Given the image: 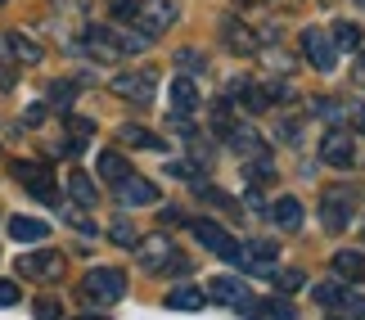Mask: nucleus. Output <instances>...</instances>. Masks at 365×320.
<instances>
[{
  "label": "nucleus",
  "instance_id": "1",
  "mask_svg": "<svg viewBox=\"0 0 365 320\" xmlns=\"http://www.w3.org/2000/svg\"><path fill=\"white\" fill-rule=\"evenodd\" d=\"M135 257H140V267L145 271H158V275H180V271H190V262L172 248V239H163V234H153V239H135Z\"/></svg>",
  "mask_w": 365,
  "mask_h": 320
},
{
  "label": "nucleus",
  "instance_id": "2",
  "mask_svg": "<svg viewBox=\"0 0 365 320\" xmlns=\"http://www.w3.org/2000/svg\"><path fill=\"white\" fill-rule=\"evenodd\" d=\"M81 298L95 302V307H108V302L126 298V275L118 267H95V271H86V280H81Z\"/></svg>",
  "mask_w": 365,
  "mask_h": 320
},
{
  "label": "nucleus",
  "instance_id": "3",
  "mask_svg": "<svg viewBox=\"0 0 365 320\" xmlns=\"http://www.w3.org/2000/svg\"><path fill=\"white\" fill-rule=\"evenodd\" d=\"M108 91L118 100H131V104H153V91H158V68H135V73H118L108 81Z\"/></svg>",
  "mask_w": 365,
  "mask_h": 320
},
{
  "label": "nucleus",
  "instance_id": "4",
  "mask_svg": "<svg viewBox=\"0 0 365 320\" xmlns=\"http://www.w3.org/2000/svg\"><path fill=\"white\" fill-rule=\"evenodd\" d=\"M352 217H356V199L343 185H334V190L320 194V221H325L329 234H343L347 226H352Z\"/></svg>",
  "mask_w": 365,
  "mask_h": 320
},
{
  "label": "nucleus",
  "instance_id": "5",
  "mask_svg": "<svg viewBox=\"0 0 365 320\" xmlns=\"http://www.w3.org/2000/svg\"><path fill=\"white\" fill-rule=\"evenodd\" d=\"M9 172H14V180H23V185L32 190L41 203H59V190H54L50 167H41V162H23V158H19V162L9 167Z\"/></svg>",
  "mask_w": 365,
  "mask_h": 320
},
{
  "label": "nucleus",
  "instance_id": "6",
  "mask_svg": "<svg viewBox=\"0 0 365 320\" xmlns=\"http://www.w3.org/2000/svg\"><path fill=\"white\" fill-rule=\"evenodd\" d=\"M302 50H307V59H312L316 73H334V63H339V50H334V41L325 27H307L302 32Z\"/></svg>",
  "mask_w": 365,
  "mask_h": 320
},
{
  "label": "nucleus",
  "instance_id": "7",
  "mask_svg": "<svg viewBox=\"0 0 365 320\" xmlns=\"http://www.w3.org/2000/svg\"><path fill=\"white\" fill-rule=\"evenodd\" d=\"M14 271L27 275V280H59L63 257L54 253V248H41V253H23L19 262H14Z\"/></svg>",
  "mask_w": 365,
  "mask_h": 320
},
{
  "label": "nucleus",
  "instance_id": "8",
  "mask_svg": "<svg viewBox=\"0 0 365 320\" xmlns=\"http://www.w3.org/2000/svg\"><path fill=\"white\" fill-rule=\"evenodd\" d=\"M113 190H118V203L122 207H149V203H158V185L145 176H131L126 172L122 180H113Z\"/></svg>",
  "mask_w": 365,
  "mask_h": 320
},
{
  "label": "nucleus",
  "instance_id": "9",
  "mask_svg": "<svg viewBox=\"0 0 365 320\" xmlns=\"http://www.w3.org/2000/svg\"><path fill=\"white\" fill-rule=\"evenodd\" d=\"M320 158H325L329 167H352L356 162L352 131H325V135H320Z\"/></svg>",
  "mask_w": 365,
  "mask_h": 320
},
{
  "label": "nucleus",
  "instance_id": "10",
  "mask_svg": "<svg viewBox=\"0 0 365 320\" xmlns=\"http://www.w3.org/2000/svg\"><path fill=\"white\" fill-rule=\"evenodd\" d=\"M131 19H135V27H145V36L153 41L167 23L176 19V5H167V0H145V5H135Z\"/></svg>",
  "mask_w": 365,
  "mask_h": 320
},
{
  "label": "nucleus",
  "instance_id": "11",
  "mask_svg": "<svg viewBox=\"0 0 365 320\" xmlns=\"http://www.w3.org/2000/svg\"><path fill=\"white\" fill-rule=\"evenodd\" d=\"M240 248H244L240 271H252V275L271 271V267H275V257H279V244H271V239H248V244H240Z\"/></svg>",
  "mask_w": 365,
  "mask_h": 320
},
{
  "label": "nucleus",
  "instance_id": "12",
  "mask_svg": "<svg viewBox=\"0 0 365 320\" xmlns=\"http://www.w3.org/2000/svg\"><path fill=\"white\" fill-rule=\"evenodd\" d=\"M221 36H226V46H230L235 54H257V50H262V36L252 32L248 23H235V19H226V27H221Z\"/></svg>",
  "mask_w": 365,
  "mask_h": 320
},
{
  "label": "nucleus",
  "instance_id": "13",
  "mask_svg": "<svg viewBox=\"0 0 365 320\" xmlns=\"http://www.w3.org/2000/svg\"><path fill=\"white\" fill-rule=\"evenodd\" d=\"M0 50H9L19 63H41V59H46V50H41L27 32H5V36H0Z\"/></svg>",
  "mask_w": 365,
  "mask_h": 320
},
{
  "label": "nucleus",
  "instance_id": "14",
  "mask_svg": "<svg viewBox=\"0 0 365 320\" xmlns=\"http://www.w3.org/2000/svg\"><path fill=\"white\" fill-rule=\"evenodd\" d=\"M207 298L226 302V307H248V302H252L248 284H244V280H230V275H221V280H212V289H207Z\"/></svg>",
  "mask_w": 365,
  "mask_h": 320
},
{
  "label": "nucleus",
  "instance_id": "15",
  "mask_svg": "<svg viewBox=\"0 0 365 320\" xmlns=\"http://www.w3.org/2000/svg\"><path fill=\"white\" fill-rule=\"evenodd\" d=\"M86 50H91L100 63H118V59H122V50H118V41L108 36V27H86Z\"/></svg>",
  "mask_w": 365,
  "mask_h": 320
},
{
  "label": "nucleus",
  "instance_id": "16",
  "mask_svg": "<svg viewBox=\"0 0 365 320\" xmlns=\"http://www.w3.org/2000/svg\"><path fill=\"white\" fill-rule=\"evenodd\" d=\"M190 230H194V239H199V244L207 248V253H217V257H221V253H226V248H230V234L221 230L217 221H207V217H203V221H194Z\"/></svg>",
  "mask_w": 365,
  "mask_h": 320
},
{
  "label": "nucleus",
  "instance_id": "17",
  "mask_svg": "<svg viewBox=\"0 0 365 320\" xmlns=\"http://www.w3.org/2000/svg\"><path fill=\"white\" fill-rule=\"evenodd\" d=\"M226 140H230L235 154H244V158H262V154H266V140H262V135L252 131V127H230V131H226Z\"/></svg>",
  "mask_w": 365,
  "mask_h": 320
},
{
  "label": "nucleus",
  "instance_id": "18",
  "mask_svg": "<svg viewBox=\"0 0 365 320\" xmlns=\"http://www.w3.org/2000/svg\"><path fill=\"white\" fill-rule=\"evenodd\" d=\"M9 239L41 244V239H50V226H46V221H36V217H9Z\"/></svg>",
  "mask_w": 365,
  "mask_h": 320
},
{
  "label": "nucleus",
  "instance_id": "19",
  "mask_svg": "<svg viewBox=\"0 0 365 320\" xmlns=\"http://www.w3.org/2000/svg\"><path fill=\"white\" fill-rule=\"evenodd\" d=\"M203 302H207V294L194 289V284H176L172 294H167V307L172 311H203Z\"/></svg>",
  "mask_w": 365,
  "mask_h": 320
},
{
  "label": "nucleus",
  "instance_id": "20",
  "mask_svg": "<svg viewBox=\"0 0 365 320\" xmlns=\"http://www.w3.org/2000/svg\"><path fill=\"white\" fill-rule=\"evenodd\" d=\"M271 221H275L279 230H289V234H293V230H302V203L284 194V199H279V203L271 207Z\"/></svg>",
  "mask_w": 365,
  "mask_h": 320
},
{
  "label": "nucleus",
  "instance_id": "21",
  "mask_svg": "<svg viewBox=\"0 0 365 320\" xmlns=\"http://www.w3.org/2000/svg\"><path fill=\"white\" fill-rule=\"evenodd\" d=\"M334 275H343L347 284L365 280V257L356 253V248H343V253H334Z\"/></svg>",
  "mask_w": 365,
  "mask_h": 320
},
{
  "label": "nucleus",
  "instance_id": "22",
  "mask_svg": "<svg viewBox=\"0 0 365 320\" xmlns=\"http://www.w3.org/2000/svg\"><path fill=\"white\" fill-rule=\"evenodd\" d=\"M118 140H122V145H131V149H153V154H163V149H167V140H158V135L145 131V127H131V122H126V127L118 131Z\"/></svg>",
  "mask_w": 365,
  "mask_h": 320
},
{
  "label": "nucleus",
  "instance_id": "23",
  "mask_svg": "<svg viewBox=\"0 0 365 320\" xmlns=\"http://www.w3.org/2000/svg\"><path fill=\"white\" fill-rule=\"evenodd\" d=\"M248 311H252V320H293V316H298V311H293L284 298H262V302H248Z\"/></svg>",
  "mask_w": 365,
  "mask_h": 320
},
{
  "label": "nucleus",
  "instance_id": "24",
  "mask_svg": "<svg viewBox=\"0 0 365 320\" xmlns=\"http://www.w3.org/2000/svg\"><path fill=\"white\" fill-rule=\"evenodd\" d=\"M172 108H176V113H194V108H199V91H194L190 77L172 81Z\"/></svg>",
  "mask_w": 365,
  "mask_h": 320
},
{
  "label": "nucleus",
  "instance_id": "25",
  "mask_svg": "<svg viewBox=\"0 0 365 320\" xmlns=\"http://www.w3.org/2000/svg\"><path fill=\"white\" fill-rule=\"evenodd\" d=\"M68 194H73L81 207H95V203H100V190H95V180L86 172H73V176H68Z\"/></svg>",
  "mask_w": 365,
  "mask_h": 320
},
{
  "label": "nucleus",
  "instance_id": "26",
  "mask_svg": "<svg viewBox=\"0 0 365 320\" xmlns=\"http://www.w3.org/2000/svg\"><path fill=\"white\" fill-rule=\"evenodd\" d=\"M108 36L118 41V50H122V54H140V50H149V36H145V32H131V27H122V23L108 27Z\"/></svg>",
  "mask_w": 365,
  "mask_h": 320
},
{
  "label": "nucleus",
  "instance_id": "27",
  "mask_svg": "<svg viewBox=\"0 0 365 320\" xmlns=\"http://www.w3.org/2000/svg\"><path fill=\"white\" fill-rule=\"evenodd\" d=\"M194 194H199L203 203L221 207V212H240V199H230V194H226V190H217V185H203V180H199V185H194Z\"/></svg>",
  "mask_w": 365,
  "mask_h": 320
},
{
  "label": "nucleus",
  "instance_id": "28",
  "mask_svg": "<svg viewBox=\"0 0 365 320\" xmlns=\"http://www.w3.org/2000/svg\"><path fill=\"white\" fill-rule=\"evenodd\" d=\"M334 50H361V27L356 23H334Z\"/></svg>",
  "mask_w": 365,
  "mask_h": 320
},
{
  "label": "nucleus",
  "instance_id": "29",
  "mask_svg": "<svg viewBox=\"0 0 365 320\" xmlns=\"http://www.w3.org/2000/svg\"><path fill=\"white\" fill-rule=\"evenodd\" d=\"M95 131V122L91 118H68V135H73V140H68V154H77L81 145H86V135Z\"/></svg>",
  "mask_w": 365,
  "mask_h": 320
},
{
  "label": "nucleus",
  "instance_id": "30",
  "mask_svg": "<svg viewBox=\"0 0 365 320\" xmlns=\"http://www.w3.org/2000/svg\"><path fill=\"white\" fill-rule=\"evenodd\" d=\"M343 294H347V289H343V284H334V280L312 289V298L320 302V307H343Z\"/></svg>",
  "mask_w": 365,
  "mask_h": 320
},
{
  "label": "nucleus",
  "instance_id": "31",
  "mask_svg": "<svg viewBox=\"0 0 365 320\" xmlns=\"http://www.w3.org/2000/svg\"><path fill=\"white\" fill-rule=\"evenodd\" d=\"M126 172H131V167L122 162V154H113V149H108V154H100V176H104V180H122Z\"/></svg>",
  "mask_w": 365,
  "mask_h": 320
},
{
  "label": "nucleus",
  "instance_id": "32",
  "mask_svg": "<svg viewBox=\"0 0 365 320\" xmlns=\"http://www.w3.org/2000/svg\"><path fill=\"white\" fill-rule=\"evenodd\" d=\"M63 217H68V226H77L81 234H91V239L100 234V226H95V221H91L86 212H77V207H63Z\"/></svg>",
  "mask_w": 365,
  "mask_h": 320
},
{
  "label": "nucleus",
  "instance_id": "33",
  "mask_svg": "<svg viewBox=\"0 0 365 320\" xmlns=\"http://www.w3.org/2000/svg\"><path fill=\"white\" fill-rule=\"evenodd\" d=\"M240 95H244V108H248V113H262V108H266V100H271V95H266L262 86H244Z\"/></svg>",
  "mask_w": 365,
  "mask_h": 320
},
{
  "label": "nucleus",
  "instance_id": "34",
  "mask_svg": "<svg viewBox=\"0 0 365 320\" xmlns=\"http://www.w3.org/2000/svg\"><path fill=\"white\" fill-rule=\"evenodd\" d=\"M302 284H307V275H302V271H279V280H275L279 294H298Z\"/></svg>",
  "mask_w": 365,
  "mask_h": 320
},
{
  "label": "nucleus",
  "instance_id": "35",
  "mask_svg": "<svg viewBox=\"0 0 365 320\" xmlns=\"http://www.w3.org/2000/svg\"><path fill=\"white\" fill-rule=\"evenodd\" d=\"M36 320H59L63 316V307H59V298H36Z\"/></svg>",
  "mask_w": 365,
  "mask_h": 320
},
{
  "label": "nucleus",
  "instance_id": "36",
  "mask_svg": "<svg viewBox=\"0 0 365 320\" xmlns=\"http://www.w3.org/2000/svg\"><path fill=\"white\" fill-rule=\"evenodd\" d=\"M73 104V81H59V86H50V108H68Z\"/></svg>",
  "mask_w": 365,
  "mask_h": 320
},
{
  "label": "nucleus",
  "instance_id": "37",
  "mask_svg": "<svg viewBox=\"0 0 365 320\" xmlns=\"http://www.w3.org/2000/svg\"><path fill=\"white\" fill-rule=\"evenodd\" d=\"M176 63H180V68H190V73H199L207 59H203V54L194 50V46H185V50H176Z\"/></svg>",
  "mask_w": 365,
  "mask_h": 320
},
{
  "label": "nucleus",
  "instance_id": "38",
  "mask_svg": "<svg viewBox=\"0 0 365 320\" xmlns=\"http://www.w3.org/2000/svg\"><path fill=\"white\" fill-rule=\"evenodd\" d=\"M248 180H252V185H262V180H275V167H271V162H266V154H262L257 162H252V167H248Z\"/></svg>",
  "mask_w": 365,
  "mask_h": 320
},
{
  "label": "nucleus",
  "instance_id": "39",
  "mask_svg": "<svg viewBox=\"0 0 365 320\" xmlns=\"http://www.w3.org/2000/svg\"><path fill=\"white\" fill-rule=\"evenodd\" d=\"M108 239L122 244V248H131V244H135V230L126 226V221H113V226H108Z\"/></svg>",
  "mask_w": 365,
  "mask_h": 320
},
{
  "label": "nucleus",
  "instance_id": "40",
  "mask_svg": "<svg viewBox=\"0 0 365 320\" xmlns=\"http://www.w3.org/2000/svg\"><path fill=\"white\" fill-rule=\"evenodd\" d=\"M19 302V284L14 280H0V307H14Z\"/></svg>",
  "mask_w": 365,
  "mask_h": 320
},
{
  "label": "nucleus",
  "instance_id": "41",
  "mask_svg": "<svg viewBox=\"0 0 365 320\" xmlns=\"http://www.w3.org/2000/svg\"><path fill=\"white\" fill-rule=\"evenodd\" d=\"M347 122H352V127L365 135V104H347Z\"/></svg>",
  "mask_w": 365,
  "mask_h": 320
},
{
  "label": "nucleus",
  "instance_id": "42",
  "mask_svg": "<svg viewBox=\"0 0 365 320\" xmlns=\"http://www.w3.org/2000/svg\"><path fill=\"white\" fill-rule=\"evenodd\" d=\"M167 176H176V180H194V167H190V162H167Z\"/></svg>",
  "mask_w": 365,
  "mask_h": 320
},
{
  "label": "nucleus",
  "instance_id": "43",
  "mask_svg": "<svg viewBox=\"0 0 365 320\" xmlns=\"http://www.w3.org/2000/svg\"><path fill=\"white\" fill-rule=\"evenodd\" d=\"M158 221H163V226H180V212H176V207H163Z\"/></svg>",
  "mask_w": 365,
  "mask_h": 320
},
{
  "label": "nucleus",
  "instance_id": "44",
  "mask_svg": "<svg viewBox=\"0 0 365 320\" xmlns=\"http://www.w3.org/2000/svg\"><path fill=\"white\" fill-rule=\"evenodd\" d=\"M41 118H46V104H32V108H27V127H36Z\"/></svg>",
  "mask_w": 365,
  "mask_h": 320
},
{
  "label": "nucleus",
  "instance_id": "45",
  "mask_svg": "<svg viewBox=\"0 0 365 320\" xmlns=\"http://www.w3.org/2000/svg\"><path fill=\"white\" fill-rule=\"evenodd\" d=\"M356 86L365 91V50H361V63H356Z\"/></svg>",
  "mask_w": 365,
  "mask_h": 320
},
{
  "label": "nucleus",
  "instance_id": "46",
  "mask_svg": "<svg viewBox=\"0 0 365 320\" xmlns=\"http://www.w3.org/2000/svg\"><path fill=\"white\" fill-rule=\"evenodd\" d=\"M0 86H14V68H0Z\"/></svg>",
  "mask_w": 365,
  "mask_h": 320
},
{
  "label": "nucleus",
  "instance_id": "47",
  "mask_svg": "<svg viewBox=\"0 0 365 320\" xmlns=\"http://www.w3.org/2000/svg\"><path fill=\"white\" fill-rule=\"evenodd\" d=\"M77 320H108V316H77Z\"/></svg>",
  "mask_w": 365,
  "mask_h": 320
},
{
  "label": "nucleus",
  "instance_id": "48",
  "mask_svg": "<svg viewBox=\"0 0 365 320\" xmlns=\"http://www.w3.org/2000/svg\"><path fill=\"white\" fill-rule=\"evenodd\" d=\"M329 320H343V316H329Z\"/></svg>",
  "mask_w": 365,
  "mask_h": 320
},
{
  "label": "nucleus",
  "instance_id": "49",
  "mask_svg": "<svg viewBox=\"0 0 365 320\" xmlns=\"http://www.w3.org/2000/svg\"><path fill=\"white\" fill-rule=\"evenodd\" d=\"M0 5H5V0H0Z\"/></svg>",
  "mask_w": 365,
  "mask_h": 320
},
{
  "label": "nucleus",
  "instance_id": "50",
  "mask_svg": "<svg viewBox=\"0 0 365 320\" xmlns=\"http://www.w3.org/2000/svg\"><path fill=\"white\" fill-rule=\"evenodd\" d=\"M361 5H365V0H361Z\"/></svg>",
  "mask_w": 365,
  "mask_h": 320
}]
</instances>
